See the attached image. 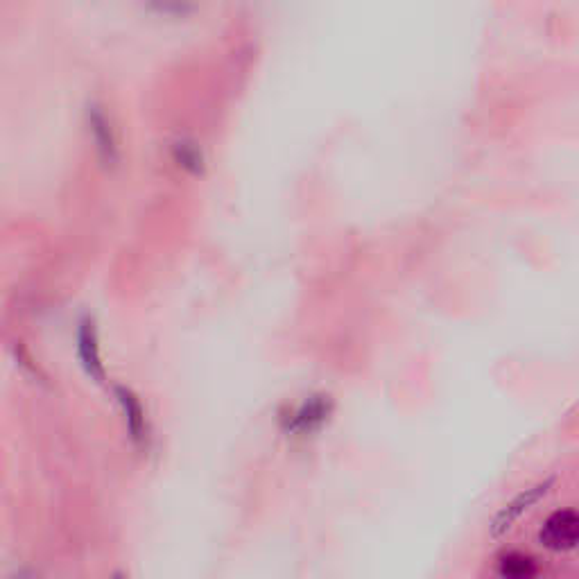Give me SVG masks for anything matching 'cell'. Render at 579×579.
Returning <instances> with one entry per match:
<instances>
[{
    "instance_id": "277c9868",
    "label": "cell",
    "mask_w": 579,
    "mask_h": 579,
    "mask_svg": "<svg viewBox=\"0 0 579 579\" xmlns=\"http://www.w3.org/2000/svg\"><path fill=\"white\" fill-rule=\"evenodd\" d=\"M75 353H77V362H80L84 376L93 380L95 385H105L107 383V369H105V362H102V353H100L98 328H95V322L91 317H84L82 322L77 324Z\"/></svg>"
},
{
    "instance_id": "ba28073f",
    "label": "cell",
    "mask_w": 579,
    "mask_h": 579,
    "mask_svg": "<svg viewBox=\"0 0 579 579\" xmlns=\"http://www.w3.org/2000/svg\"><path fill=\"white\" fill-rule=\"evenodd\" d=\"M172 161H175L181 170L190 172V175H202L206 166L204 150L195 138H177V141L172 143Z\"/></svg>"
},
{
    "instance_id": "5b68a950",
    "label": "cell",
    "mask_w": 579,
    "mask_h": 579,
    "mask_svg": "<svg viewBox=\"0 0 579 579\" xmlns=\"http://www.w3.org/2000/svg\"><path fill=\"white\" fill-rule=\"evenodd\" d=\"M114 399L118 403L120 412H123L129 442H132L136 448L148 446L150 423H148V414H145V408L141 403V396H138L132 387L114 385Z\"/></svg>"
},
{
    "instance_id": "3957f363",
    "label": "cell",
    "mask_w": 579,
    "mask_h": 579,
    "mask_svg": "<svg viewBox=\"0 0 579 579\" xmlns=\"http://www.w3.org/2000/svg\"><path fill=\"white\" fill-rule=\"evenodd\" d=\"M335 403L328 394H310L285 414L281 426L290 437H308L322 430L333 417Z\"/></svg>"
},
{
    "instance_id": "52a82bcc",
    "label": "cell",
    "mask_w": 579,
    "mask_h": 579,
    "mask_svg": "<svg viewBox=\"0 0 579 579\" xmlns=\"http://www.w3.org/2000/svg\"><path fill=\"white\" fill-rule=\"evenodd\" d=\"M496 579H541L543 564L537 555L527 550H505L500 552L494 566Z\"/></svg>"
},
{
    "instance_id": "7a4b0ae2",
    "label": "cell",
    "mask_w": 579,
    "mask_h": 579,
    "mask_svg": "<svg viewBox=\"0 0 579 579\" xmlns=\"http://www.w3.org/2000/svg\"><path fill=\"white\" fill-rule=\"evenodd\" d=\"M552 487H555V478H546L534 482V485L525 487L518 491L516 496H512L507 503L498 509L489 523V537L491 539H503L505 534L514 530V525L521 521V518L530 512L532 507H537L543 498H546Z\"/></svg>"
},
{
    "instance_id": "8992f818",
    "label": "cell",
    "mask_w": 579,
    "mask_h": 579,
    "mask_svg": "<svg viewBox=\"0 0 579 579\" xmlns=\"http://www.w3.org/2000/svg\"><path fill=\"white\" fill-rule=\"evenodd\" d=\"M86 125H89V134L95 145V152H98V159L105 163V166H114L118 161V141L109 116L98 102H91V105L86 107Z\"/></svg>"
},
{
    "instance_id": "30bf717a",
    "label": "cell",
    "mask_w": 579,
    "mask_h": 579,
    "mask_svg": "<svg viewBox=\"0 0 579 579\" xmlns=\"http://www.w3.org/2000/svg\"><path fill=\"white\" fill-rule=\"evenodd\" d=\"M109 579H129V575L125 573V570H114V573L109 575Z\"/></svg>"
},
{
    "instance_id": "6da1fadb",
    "label": "cell",
    "mask_w": 579,
    "mask_h": 579,
    "mask_svg": "<svg viewBox=\"0 0 579 579\" xmlns=\"http://www.w3.org/2000/svg\"><path fill=\"white\" fill-rule=\"evenodd\" d=\"M537 543L550 555H570L579 550V509L559 507L543 518Z\"/></svg>"
},
{
    "instance_id": "9c48e42d",
    "label": "cell",
    "mask_w": 579,
    "mask_h": 579,
    "mask_svg": "<svg viewBox=\"0 0 579 579\" xmlns=\"http://www.w3.org/2000/svg\"><path fill=\"white\" fill-rule=\"evenodd\" d=\"M10 579H32V573H30V570L23 568V570H16V573Z\"/></svg>"
}]
</instances>
